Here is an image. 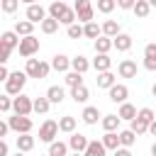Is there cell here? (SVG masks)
Masks as SVG:
<instances>
[{"label":"cell","instance_id":"1","mask_svg":"<svg viewBox=\"0 0 156 156\" xmlns=\"http://www.w3.org/2000/svg\"><path fill=\"white\" fill-rule=\"evenodd\" d=\"M49 71H51V66H49L46 61L27 56V63H24V73H27V78H37V80H41V78L49 76Z\"/></svg>","mask_w":156,"mask_h":156},{"label":"cell","instance_id":"2","mask_svg":"<svg viewBox=\"0 0 156 156\" xmlns=\"http://www.w3.org/2000/svg\"><path fill=\"white\" fill-rule=\"evenodd\" d=\"M24 83H27V73L24 71H10L7 78H5V93L7 95H17L24 90Z\"/></svg>","mask_w":156,"mask_h":156},{"label":"cell","instance_id":"3","mask_svg":"<svg viewBox=\"0 0 156 156\" xmlns=\"http://www.w3.org/2000/svg\"><path fill=\"white\" fill-rule=\"evenodd\" d=\"M7 127H10L12 132L22 134V132H32V129H34V122H32L29 115H17V112H12V117L7 119Z\"/></svg>","mask_w":156,"mask_h":156},{"label":"cell","instance_id":"4","mask_svg":"<svg viewBox=\"0 0 156 156\" xmlns=\"http://www.w3.org/2000/svg\"><path fill=\"white\" fill-rule=\"evenodd\" d=\"M17 51H20V56H34L37 51H39V39L34 37V34H24L20 41H17Z\"/></svg>","mask_w":156,"mask_h":156},{"label":"cell","instance_id":"5","mask_svg":"<svg viewBox=\"0 0 156 156\" xmlns=\"http://www.w3.org/2000/svg\"><path fill=\"white\" fill-rule=\"evenodd\" d=\"M73 12H76V22H90L95 17V10H93V2L90 0H76L73 5Z\"/></svg>","mask_w":156,"mask_h":156},{"label":"cell","instance_id":"6","mask_svg":"<svg viewBox=\"0 0 156 156\" xmlns=\"http://www.w3.org/2000/svg\"><path fill=\"white\" fill-rule=\"evenodd\" d=\"M10 112H17V115H32V98L24 95V93L12 95V107H10Z\"/></svg>","mask_w":156,"mask_h":156},{"label":"cell","instance_id":"7","mask_svg":"<svg viewBox=\"0 0 156 156\" xmlns=\"http://www.w3.org/2000/svg\"><path fill=\"white\" fill-rule=\"evenodd\" d=\"M56 136H58V124H56V119H44L41 127H39V141L49 144V141L56 139Z\"/></svg>","mask_w":156,"mask_h":156},{"label":"cell","instance_id":"8","mask_svg":"<svg viewBox=\"0 0 156 156\" xmlns=\"http://www.w3.org/2000/svg\"><path fill=\"white\" fill-rule=\"evenodd\" d=\"M107 95H110V102H117V105H119V102H124V100L129 98V88H127L124 83H117V80H115V83L107 88Z\"/></svg>","mask_w":156,"mask_h":156},{"label":"cell","instance_id":"9","mask_svg":"<svg viewBox=\"0 0 156 156\" xmlns=\"http://www.w3.org/2000/svg\"><path fill=\"white\" fill-rule=\"evenodd\" d=\"M136 71H139V66H136L134 58H122L119 66H117L119 78H136Z\"/></svg>","mask_w":156,"mask_h":156},{"label":"cell","instance_id":"10","mask_svg":"<svg viewBox=\"0 0 156 156\" xmlns=\"http://www.w3.org/2000/svg\"><path fill=\"white\" fill-rule=\"evenodd\" d=\"M85 144H88V136H85V134H78V132L73 129L71 136H68V151L83 154V151H85Z\"/></svg>","mask_w":156,"mask_h":156},{"label":"cell","instance_id":"11","mask_svg":"<svg viewBox=\"0 0 156 156\" xmlns=\"http://www.w3.org/2000/svg\"><path fill=\"white\" fill-rule=\"evenodd\" d=\"M24 15H27V20H29V22L39 24V22H41V20L46 17V10L41 7V2H29V5H27V12H24Z\"/></svg>","mask_w":156,"mask_h":156},{"label":"cell","instance_id":"12","mask_svg":"<svg viewBox=\"0 0 156 156\" xmlns=\"http://www.w3.org/2000/svg\"><path fill=\"white\" fill-rule=\"evenodd\" d=\"M112 49H117V51H129L132 49V34H127V32H117L115 37H112Z\"/></svg>","mask_w":156,"mask_h":156},{"label":"cell","instance_id":"13","mask_svg":"<svg viewBox=\"0 0 156 156\" xmlns=\"http://www.w3.org/2000/svg\"><path fill=\"white\" fill-rule=\"evenodd\" d=\"M80 119H83L88 127H95V124H98V119H100V110H98L95 105H85V107H83V112H80Z\"/></svg>","mask_w":156,"mask_h":156},{"label":"cell","instance_id":"14","mask_svg":"<svg viewBox=\"0 0 156 156\" xmlns=\"http://www.w3.org/2000/svg\"><path fill=\"white\" fill-rule=\"evenodd\" d=\"M100 127L105 129V132H117L119 129V124H122V119H119V115H100Z\"/></svg>","mask_w":156,"mask_h":156},{"label":"cell","instance_id":"15","mask_svg":"<svg viewBox=\"0 0 156 156\" xmlns=\"http://www.w3.org/2000/svg\"><path fill=\"white\" fill-rule=\"evenodd\" d=\"M93 46H95L98 54H110V51H112V37H107V34H98V37L93 39Z\"/></svg>","mask_w":156,"mask_h":156},{"label":"cell","instance_id":"16","mask_svg":"<svg viewBox=\"0 0 156 156\" xmlns=\"http://www.w3.org/2000/svg\"><path fill=\"white\" fill-rule=\"evenodd\" d=\"M46 100H49L51 105H61V102L66 100V90H63L61 85H49V88H46Z\"/></svg>","mask_w":156,"mask_h":156},{"label":"cell","instance_id":"17","mask_svg":"<svg viewBox=\"0 0 156 156\" xmlns=\"http://www.w3.org/2000/svg\"><path fill=\"white\" fill-rule=\"evenodd\" d=\"M54 71H58V73H66L68 68H71V58L66 56V54H54V58H51V63H49Z\"/></svg>","mask_w":156,"mask_h":156},{"label":"cell","instance_id":"18","mask_svg":"<svg viewBox=\"0 0 156 156\" xmlns=\"http://www.w3.org/2000/svg\"><path fill=\"white\" fill-rule=\"evenodd\" d=\"M71 98H73V102L85 105V102H88V98H90V90L85 88V83H78V85H73V88H71Z\"/></svg>","mask_w":156,"mask_h":156},{"label":"cell","instance_id":"19","mask_svg":"<svg viewBox=\"0 0 156 156\" xmlns=\"http://www.w3.org/2000/svg\"><path fill=\"white\" fill-rule=\"evenodd\" d=\"M144 68L146 71H156V44H146V49H144Z\"/></svg>","mask_w":156,"mask_h":156},{"label":"cell","instance_id":"20","mask_svg":"<svg viewBox=\"0 0 156 156\" xmlns=\"http://www.w3.org/2000/svg\"><path fill=\"white\" fill-rule=\"evenodd\" d=\"M90 66L95 71H107V68H112V58H110V54H98L95 51V58L90 61Z\"/></svg>","mask_w":156,"mask_h":156},{"label":"cell","instance_id":"21","mask_svg":"<svg viewBox=\"0 0 156 156\" xmlns=\"http://www.w3.org/2000/svg\"><path fill=\"white\" fill-rule=\"evenodd\" d=\"M85 156H105L107 151H105V146H102V141L100 139H88V144H85V151H83Z\"/></svg>","mask_w":156,"mask_h":156},{"label":"cell","instance_id":"22","mask_svg":"<svg viewBox=\"0 0 156 156\" xmlns=\"http://www.w3.org/2000/svg\"><path fill=\"white\" fill-rule=\"evenodd\" d=\"M117 78H115V73L107 68V71H98V78H95V83H98V88H102V90H107L112 83H115Z\"/></svg>","mask_w":156,"mask_h":156},{"label":"cell","instance_id":"23","mask_svg":"<svg viewBox=\"0 0 156 156\" xmlns=\"http://www.w3.org/2000/svg\"><path fill=\"white\" fill-rule=\"evenodd\" d=\"M58 132H66V134H71L73 129H76V124H78V119L73 117V115H63V117H58Z\"/></svg>","mask_w":156,"mask_h":156},{"label":"cell","instance_id":"24","mask_svg":"<svg viewBox=\"0 0 156 156\" xmlns=\"http://www.w3.org/2000/svg\"><path fill=\"white\" fill-rule=\"evenodd\" d=\"M100 141H102L105 151H115V149L119 146V136H117V132H105V134L100 136Z\"/></svg>","mask_w":156,"mask_h":156},{"label":"cell","instance_id":"25","mask_svg":"<svg viewBox=\"0 0 156 156\" xmlns=\"http://www.w3.org/2000/svg\"><path fill=\"white\" fill-rule=\"evenodd\" d=\"M132 12H134L139 20H146V17L151 15V5H149L146 0H134V5H132Z\"/></svg>","mask_w":156,"mask_h":156},{"label":"cell","instance_id":"26","mask_svg":"<svg viewBox=\"0 0 156 156\" xmlns=\"http://www.w3.org/2000/svg\"><path fill=\"white\" fill-rule=\"evenodd\" d=\"M49 107H51V102L46 100V95H41V98H32V112H37V115H46Z\"/></svg>","mask_w":156,"mask_h":156},{"label":"cell","instance_id":"27","mask_svg":"<svg viewBox=\"0 0 156 156\" xmlns=\"http://www.w3.org/2000/svg\"><path fill=\"white\" fill-rule=\"evenodd\" d=\"M34 149V136L29 132H22L17 136V151H32Z\"/></svg>","mask_w":156,"mask_h":156},{"label":"cell","instance_id":"28","mask_svg":"<svg viewBox=\"0 0 156 156\" xmlns=\"http://www.w3.org/2000/svg\"><path fill=\"white\" fill-rule=\"evenodd\" d=\"M17 41H20V34H17L15 29H10V32H2V34H0V44H5L7 49H17Z\"/></svg>","mask_w":156,"mask_h":156},{"label":"cell","instance_id":"29","mask_svg":"<svg viewBox=\"0 0 156 156\" xmlns=\"http://www.w3.org/2000/svg\"><path fill=\"white\" fill-rule=\"evenodd\" d=\"M117 32H122V29H119V22H117V20H105V22L100 24V34H107V37H115Z\"/></svg>","mask_w":156,"mask_h":156},{"label":"cell","instance_id":"30","mask_svg":"<svg viewBox=\"0 0 156 156\" xmlns=\"http://www.w3.org/2000/svg\"><path fill=\"white\" fill-rule=\"evenodd\" d=\"M71 68H73V71H78V73H85V71L90 68V61H88L83 54H78V56H73V58H71Z\"/></svg>","mask_w":156,"mask_h":156},{"label":"cell","instance_id":"31","mask_svg":"<svg viewBox=\"0 0 156 156\" xmlns=\"http://www.w3.org/2000/svg\"><path fill=\"white\" fill-rule=\"evenodd\" d=\"M117 136H119V146H127V149H132V144L136 139V134L132 129H117Z\"/></svg>","mask_w":156,"mask_h":156},{"label":"cell","instance_id":"32","mask_svg":"<svg viewBox=\"0 0 156 156\" xmlns=\"http://www.w3.org/2000/svg\"><path fill=\"white\" fill-rule=\"evenodd\" d=\"M66 154H68V144L56 141V139L49 141V156H66Z\"/></svg>","mask_w":156,"mask_h":156},{"label":"cell","instance_id":"33","mask_svg":"<svg viewBox=\"0 0 156 156\" xmlns=\"http://www.w3.org/2000/svg\"><path fill=\"white\" fill-rule=\"evenodd\" d=\"M15 32H17L20 37L34 34V22H29V20H17V22H15Z\"/></svg>","mask_w":156,"mask_h":156},{"label":"cell","instance_id":"34","mask_svg":"<svg viewBox=\"0 0 156 156\" xmlns=\"http://www.w3.org/2000/svg\"><path fill=\"white\" fill-rule=\"evenodd\" d=\"M98 34H100V24H98L95 20L83 22V37H85V39H95Z\"/></svg>","mask_w":156,"mask_h":156},{"label":"cell","instance_id":"35","mask_svg":"<svg viewBox=\"0 0 156 156\" xmlns=\"http://www.w3.org/2000/svg\"><path fill=\"white\" fill-rule=\"evenodd\" d=\"M117 115H119V119H132L134 115H136V107L132 105V102H119V110H117Z\"/></svg>","mask_w":156,"mask_h":156},{"label":"cell","instance_id":"36","mask_svg":"<svg viewBox=\"0 0 156 156\" xmlns=\"http://www.w3.org/2000/svg\"><path fill=\"white\" fill-rule=\"evenodd\" d=\"M146 124H149V122H144V119H141V117H136V115H134V117L129 119V129H132V132H134L136 136L146 134Z\"/></svg>","mask_w":156,"mask_h":156},{"label":"cell","instance_id":"37","mask_svg":"<svg viewBox=\"0 0 156 156\" xmlns=\"http://www.w3.org/2000/svg\"><path fill=\"white\" fill-rule=\"evenodd\" d=\"M66 7H68V5H66V0H54V2L49 5L46 15H49V17H54V20H58V17H61V12H63Z\"/></svg>","mask_w":156,"mask_h":156},{"label":"cell","instance_id":"38","mask_svg":"<svg viewBox=\"0 0 156 156\" xmlns=\"http://www.w3.org/2000/svg\"><path fill=\"white\" fill-rule=\"evenodd\" d=\"M39 27H41V32H44V34H54V32L58 29V20H54V17H49V15H46V17L39 22Z\"/></svg>","mask_w":156,"mask_h":156},{"label":"cell","instance_id":"39","mask_svg":"<svg viewBox=\"0 0 156 156\" xmlns=\"http://www.w3.org/2000/svg\"><path fill=\"white\" fill-rule=\"evenodd\" d=\"M66 34H68V39H80V37H83V24H80V22L66 24Z\"/></svg>","mask_w":156,"mask_h":156},{"label":"cell","instance_id":"40","mask_svg":"<svg viewBox=\"0 0 156 156\" xmlns=\"http://www.w3.org/2000/svg\"><path fill=\"white\" fill-rule=\"evenodd\" d=\"M78 83H83V73H78V71L68 68V71H66V85H68V88H73V85H78Z\"/></svg>","mask_w":156,"mask_h":156},{"label":"cell","instance_id":"41","mask_svg":"<svg viewBox=\"0 0 156 156\" xmlns=\"http://www.w3.org/2000/svg\"><path fill=\"white\" fill-rule=\"evenodd\" d=\"M17 7H20V0H0V10L5 15H15Z\"/></svg>","mask_w":156,"mask_h":156},{"label":"cell","instance_id":"42","mask_svg":"<svg viewBox=\"0 0 156 156\" xmlns=\"http://www.w3.org/2000/svg\"><path fill=\"white\" fill-rule=\"evenodd\" d=\"M71 22H76V12H73V7H66L58 17V24H71Z\"/></svg>","mask_w":156,"mask_h":156},{"label":"cell","instance_id":"43","mask_svg":"<svg viewBox=\"0 0 156 156\" xmlns=\"http://www.w3.org/2000/svg\"><path fill=\"white\" fill-rule=\"evenodd\" d=\"M115 7H117L115 0H98V12H102V15H110Z\"/></svg>","mask_w":156,"mask_h":156},{"label":"cell","instance_id":"44","mask_svg":"<svg viewBox=\"0 0 156 156\" xmlns=\"http://www.w3.org/2000/svg\"><path fill=\"white\" fill-rule=\"evenodd\" d=\"M136 117H141L144 122H151V119H156V115H154V110H151V107H141V110H136Z\"/></svg>","mask_w":156,"mask_h":156},{"label":"cell","instance_id":"45","mask_svg":"<svg viewBox=\"0 0 156 156\" xmlns=\"http://www.w3.org/2000/svg\"><path fill=\"white\" fill-rule=\"evenodd\" d=\"M10 107H12V95H0V112H10Z\"/></svg>","mask_w":156,"mask_h":156},{"label":"cell","instance_id":"46","mask_svg":"<svg viewBox=\"0 0 156 156\" xmlns=\"http://www.w3.org/2000/svg\"><path fill=\"white\" fill-rule=\"evenodd\" d=\"M10 54H12V49H7L5 44H0V63H7L10 61Z\"/></svg>","mask_w":156,"mask_h":156},{"label":"cell","instance_id":"47","mask_svg":"<svg viewBox=\"0 0 156 156\" xmlns=\"http://www.w3.org/2000/svg\"><path fill=\"white\" fill-rule=\"evenodd\" d=\"M115 5H117L119 10H132V5H134V0H115Z\"/></svg>","mask_w":156,"mask_h":156},{"label":"cell","instance_id":"48","mask_svg":"<svg viewBox=\"0 0 156 156\" xmlns=\"http://www.w3.org/2000/svg\"><path fill=\"white\" fill-rule=\"evenodd\" d=\"M7 73H10V71H7V66H5V63H0V83H5Z\"/></svg>","mask_w":156,"mask_h":156},{"label":"cell","instance_id":"49","mask_svg":"<svg viewBox=\"0 0 156 156\" xmlns=\"http://www.w3.org/2000/svg\"><path fill=\"white\" fill-rule=\"evenodd\" d=\"M7 151H10V146L5 144V139H0V156H7Z\"/></svg>","mask_w":156,"mask_h":156},{"label":"cell","instance_id":"50","mask_svg":"<svg viewBox=\"0 0 156 156\" xmlns=\"http://www.w3.org/2000/svg\"><path fill=\"white\" fill-rule=\"evenodd\" d=\"M7 132H10V127H7V122H2V119H0V139H2V136H5Z\"/></svg>","mask_w":156,"mask_h":156},{"label":"cell","instance_id":"51","mask_svg":"<svg viewBox=\"0 0 156 156\" xmlns=\"http://www.w3.org/2000/svg\"><path fill=\"white\" fill-rule=\"evenodd\" d=\"M20 2H27L29 5V2H39V0H20Z\"/></svg>","mask_w":156,"mask_h":156},{"label":"cell","instance_id":"52","mask_svg":"<svg viewBox=\"0 0 156 156\" xmlns=\"http://www.w3.org/2000/svg\"><path fill=\"white\" fill-rule=\"evenodd\" d=\"M146 2H149V5H151V7H154V5H156V0H146Z\"/></svg>","mask_w":156,"mask_h":156}]
</instances>
